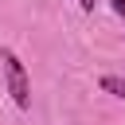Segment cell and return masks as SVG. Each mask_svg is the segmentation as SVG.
<instances>
[{
    "instance_id": "cell-4",
    "label": "cell",
    "mask_w": 125,
    "mask_h": 125,
    "mask_svg": "<svg viewBox=\"0 0 125 125\" xmlns=\"http://www.w3.org/2000/svg\"><path fill=\"white\" fill-rule=\"evenodd\" d=\"M78 8H82V12H94V8H98V0H78Z\"/></svg>"
},
{
    "instance_id": "cell-1",
    "label": "cell",
    "mask_w": 125,
    "mask_h": 125,
    "mask_svg": "<svg viewBox=\"0 0 125 125\" xmlns=\"http://www.w3.org/2000/svg\"><path fill=\"white\" fill-rule=\"evenodd\" d=\"M0 66H4V86L16 102V109H31V78H27L23 59L12 47H0Z\"/></svg>"
},
{
    "instance_id": "cell-3",
    "label": "cell",
    "mask_w": 125,
    "mask_h": 125,
    "mask_svg": "<svg viewBox=\"0 0 125 125\" xmlns=\"http://www.w3.org/2000/svg\"><path fill=\"white\" fill-rule=\"evenodd\" d=\"M109 8H113V12L121 16V23H125V0H109Z\"/></svg>"
},
{
    "instance_id": "cell-2",
    "label": "cell",
    "mask_w": 125,
    "mask_h": 125,
    "mask_svg": "<svg viewBox=\"0 0 125 125\" xmlns=\"http://www.w3.org/2000/svg\"><path fill=\"white\" fill-rule=\"evenodd\" d=\"M98 86H102V94H113V98L125 102V78H121V74H102Z\"/></svg>"
}]
</instances>
